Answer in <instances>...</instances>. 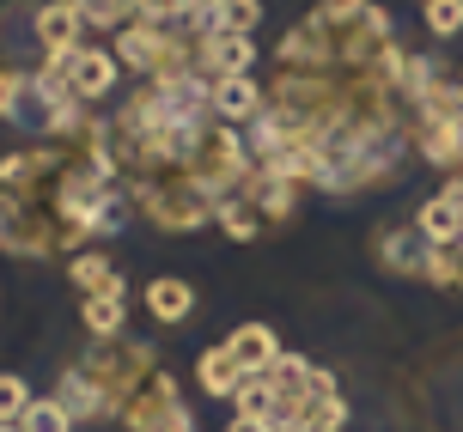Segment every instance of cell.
<instances>
[{"mask_svg":"<svg viewBox=\"0 0 463 432\" xmlns=\"http://www.w3.org/2000/svg\"><path fill=\"white\" fill-rule=\"evenodd\" d=\"M140 207H146V220L165 231H189L202 226V220H213V195L202 189V183H189L184 171H153V177L140 183Z\"/></svg>","mask_w":463,"mask_h":432,"instance_id":"7a4b0ae2","label":"cell"},{"mask_svg":"<svg viewBox=\"0 0 463 432\" xmlns=\"http://www.w3.org/2000/svg\"><path fill=\"white\" fill-rule=\"evenodd\" d=\"M146 311L159 323H184L195 311V286L177 280V274H159V280H146Z\"/></svg>","mask_w":463,"mask_h":432,"instance_id":"30bf717a","label":"cell"},{"mask_svg":"<svg viewBox=\"0 0 463 432\" xmlns=\"http://www.w3.org/2000/svg\"><path fill=\"white\" fill-rule=\"evenodd\" d=\"M445 202H451V207L463 213V177H451V183H445Z\"/></svg>","mask_w":463,"mask_h":432,"instance_id":"484cf974","label":"cell"},{"mask_svg":"<svg viewBox=\"0 0 463 432\" xmlns=\"http://www.w3.org/2000/svg\"><path fill=\"white\" fill-rule=\"evenodd\" d=\"M232 402H238V414H262V420H275V409H280V396H275V378H269V371H256V378H244Z\"/></svg>","mask_w":463,"mask_h":432,"instance_id":"9a60e30c","label":"cell"},{"mask_svg":"<svg viewBox=\"0 0 463 432\" xmlns=\"http://www.w3.org/2000/svg\"><path fill=\"white\" fill-rule=\"evenodd\" d=\"M458 128H463V122H458Z\"/></svg>","mask_w":463,"mask_h":432,"instance_id":"f546056e","label":"cell"},{"mask_svg":"<svg viewBox=\"0 0 463 432\" xmlns=\"http://www.w3.org/2000/svg\"><path fill=\"white\" fill-rule=\"evenodd\" d=\"M24 98H31V73L0 68V122H31L24 116Z\"/></svg>","mask_w":463,"mask_h":432,"instance_id":"ac0fdd59","label":"cell"},{"mask_svg":"<svg viewBox=\"0 0 463 432\" xmlns=\"http://www.w3.org/2000/svg\"><path fill=\"white\" fill-rule=\"evenodd\" d=\"M226 432H280V427H275V420H262V414H232Z\"/></svg>","mask_w":463,"mask_h":432,"instance_id":"cb8c5ba5","label":"cell"},{"mask_svg":"<svg viewBox=\"0 0 463 432\" xmlns=\"http://www.w3.org/2000/svg\"><path fill=\"white\" fill-rule=\"evenodd\" d=\"M427 280L433 286H463V244H427Z\"/></svg>","mask_w":463,"mask_h":432,"instance_id":"2e32d148","label":"cell"},{"mask_svg":"<svg viewBox=\"0 0 463 432\" xmlns=\"http://www.w3.org/2000/svg\"><path fill=\"white\" fill-rule=\"evenodd\" d=\"M232 360L244 365V371H275V360H280V342H275V329L269 323H244V329H232Z\"/></svg>","mask_w":463,"mask_h":432,"instance_id":"ba28073f","label":"cell"},{"mask_svg":"<svg viewBox=\"0 0 463 432\" xmlns=\"http://www.w3.org/2000/svg\"><path fill=\"white\" fill-rule=\"evenodd\" d=\"M213 220H220V226H226V238H238V244H250V238H256V207L232 202V195L213 207Z\"/></svg>","mask_w":463,"mask_h":432,"instance_id":"d6986e66","label":"cell"},{"mask_svg":"<svg viewBox=\"0 0 463 432\" xmlns=\"http://www.w3.org/2000/svg\"><path fill=\"white\" fill-rule=\"evenodd\" d=\"M73 6H80L86 24H122V31L146 13V0H73Z\"/></svg>","mask_w":463,"mask_h":432,"instance_id":"5bb4252c","label":"cell"},{"mask_svg":"<svg viewBox=\"0 0 463 432\" xmlns=\"http://www.w3.org/2000/svg\"><path fill=\"white\" fill-rule=\"evenodd\" d=\"M244 171H250V153H244V140H238L232 122H208L195 135V146H189V159H184V177L202 183L213 202H226V189H238Z\"/></svg>","mask_w":463,"mask_h":432,"instance_id":"6da1fadb","label":"cell"},{"mask_svg":"<svg viewBox=\"0 0 463 432\" xmlns=\"http://www.w3.org/2000/svg\"><path fill=\"white\" fill-rule=\"evenodd\" d=\"M24 409H31V390H24V378H0V420H24Z\"/></svg>","mask_w":463,"mask_h":432,"instance_id":"7402d4cb","label":"cell"},{"mask_svg":"<svg viewBox=\"0 0 463 432\" xmlns=\"http://www.w3.org/2000/svg\"><path fill=\"white\" fill-rule=\"evenodd\" d=\"M0 432H19V420H0Z\"/></svg>","mask_w":463,"mask_h":432,"instance_id":"4316f807","label":"cell"},{"mask_svg":"<svg viewBox=\"0 0 463 432\" xmlns=\"http://www.w3.org/2000/svg\"><path fill=\"white\" fill-rule=\"evenodd\" d=\"M122 420L135 432H189V409H184V396H177V384L165 378L159 365L140 378V390L128 396V409H122Z\"/></svg>","mask_w":463,"mask_h":432,"instance_id":"3957f363","label":"cell"},{"mask_svg":"<svg viewBox=\"0 0 463 432\" xmlns=\"http://www.w3.org/2000/svg\"><path fill=\"white\" fill-rule=\"evenodd\" d=\"M195 378H202V390H208V396H238V384H244L250 371L232 360V347H208V353H202V365H195Z\"/></svg>","mask_w":463,"mask_h":432,"instance_id":"8fae6325","label":"cell"},{"mask_svg":"<svg viewBox=\"0 0 463 432\" xmlns=\"http://www.w3.org/2000/svg\"><path fill=\"white\" fill-rule=\"evenodd\" d=\"M427 31H433V37H458L463 31V0H427Z\"/></svg>","mask_w":463,"mask_h":432,"instance_id":"44dd1931","label":"cell"},{"mask_svg":"<svg viewBox=\"0 0 463 432\" xmlns=\"http://www.w3.org/2000/svg\"><path fill=\"white\" fill-rule=\"evenodd\" d=\"M415 231L427 238V244H458V238H463V213L445 202V195H433V202L415 213Z\"/></svg>","mask_w":463,"mask_h":432,"instance_id":"4fadbf2b","label":"cell"},{"mask_svg":"<svg viewBox=\"0 0 463 432\" xmlns=\"http://www.w3.org/2000/svg\"><path fill=\"white\" fill-rule=\"evenodd\" d=\"M213 6H226V0H213Z\"/></svg>","mask_w":463,"mask_h":432,"instance_id":"83f0119b","label":"cell"},{"mask_svg":"<svg viewBox=\"0 0 463 432\" xmlns=\"http://www.w3.org/2000/svg\"><path fill=\"white\" fill-rule=\"evenodd\" d=\"M195 6H202V0H159V13H165V19H195Z\"/></svg>","mask_w":463,"mask_h":432,"instance_id":"d4e9b609","label":"cell"},{"mask_svg":"<svg viewBox=\"0 0 463 432\" xmlns=\"http://www.w3.org/2000/svg\"><path fill=\"white\" fill-rule=\"evenodd\" d=\"M256 19H262L256 0H226V6H220V24H226V31H256Z\"/></svg>","mask_w":463,"mask_h":432,"instance_id":"603a6c76","label":"cell"},{"mask_svg":"<svg viewBox=\"0 0 463 432\" xmlns=\"http://www.w3.org/2000/svg\"><path fill=\"white\" fill-rule=\"evenodd\" d=\"M86 329L92 335H122V298H86Z\"/></svg>","mask_w":463,"mask_h":432,"instance_id":"ffe728a7","label":"cell"},{"mask_svg":"<svg viewBox=\"0 0 463 432\" xmlns=\"http://www.w3.org/2000/svg\"><path fill=\"white\" fill-rule=\"evenodd\" d=\"M208 104H213V116H220V122H232V128H238V122H256L269 98H262V86H256L250 73H226V80H213V86H208Z\"/></svg>","mask_w":463,"mask_h":432,"instance_id":"5b68a950","label":"cell"},{"mask_svg":"<svg viewBox=\"0 0 463 432\" xmlns=\"http://www.w3.org/2000/svg\"><path fill=\"white\" fill-rule=\"evenodd\" d=\"M458 244H463V238H458Z\"/></svg>","mask_w":463,"mask_h":432,"instance_id":"f1b7e54d","label":"cell"},{"mask_svg":"<svg viewBox=\"0 0 463 432\" xmlns=\"http://www.w3.org/2000/svg\"><path fill=\"white\" fill-rule=\"evenodd\" d=\"M49 61H55V55H49ZM61 73H68V86H73L80 104H98V98L116 86V55L110 49H86L80 43L73 55H61Z\"/></svg>","mask_w":463,"mask_h":432,"instance_id":"277c9868","label":"cell"},{"mask_svg":"<svg viewBox=\"0 0 463 432\" xmlns=\"http://www.w3.org/2000/svg\"><path fill=\"white\" fill-rule=\"evenodd\" d=\"M73 286H80L86 298H122V274H116L98 250H80L73 256Z\"/></svg>","mask_w":463,"mask_h":432,"instance_id":"7c38bea8","label":"cell"},{"mask_svg":"<svg viewBox=\"0 0 463 432\" xmlns=\"http://www.w3.org/2000/svg\"><path fill=\"white\" fill-rule=\"evenodd\" d=\"M415 140L433 164H458L463 159V128L451 116H415Z\"/></svg>","mask_w":463,"mask_h":432,"instance_id":"9c48e42d","label":"cell"},{"mask_svg":"<svg viewBox=\"0 0 463 432\" xmlns=\"http://www.w3.org/2000/svg\"><path fill=\"white\" fill-rule=\"evenodd\" d=\"M31 31H37V43L61 61V55H73V49H80L86 19H80V6H73V0H43V13H37V24H31Z\"/></svg>","mask_w":463,"mask_h":432,"instance_id":"8992f818","label":"cell"},{"mask_svg":"<svg viewBox=\"0 0 463 432\" xmlns=\"http://www.w3.org/2000/svg\"><path fill=\"white\" fill-rule=\"evenodd\" d=\"M19 432H73V414L55 402V396H31V409H24Z\"/></svg>","mask_w":463,"mask_h":432,"instance_id":"e0dca14e","label":"cell"},{"mask_svg":"<svg viewBox=\"0 0 463 432\" xmlns=\"http://www.w3.org/2000/svg\"><path fill=\"white\" fill-rule=\"evenodd\" d=\"M202 68H213L220 80H226V73H250L256 68L250 31H226V24H220V31H208V37H202Z\"/></svg>","mask_w":463,"mask_h":432,"instance_id":"52a82bcc","label":"cell"}]
</instances>
